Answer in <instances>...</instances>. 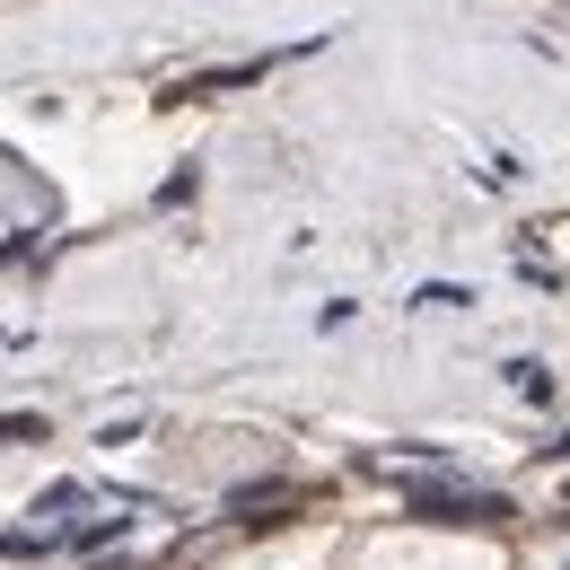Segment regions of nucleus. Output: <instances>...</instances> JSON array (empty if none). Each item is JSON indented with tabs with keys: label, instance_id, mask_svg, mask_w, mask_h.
<instances>
[{
	"label": "nucleus",
	"instance_id": "1",
	"mask_svg": "<svg viewBox=\"0 0 570 570\" xmlns=\"http://www.w3.org/2000/svg\"><path fill=\"white\" fill-rule=\"evenodd\" d=\"M368 570H492V553H439V544H413V553H404V544H386Z\"/></svg>",
	"mask_w": 570,
	"mask_h": 570
},
{
	"label": "nucleus",
	"instance_id": "2",
	"mask_svg": "<svg viewBox=\"0 0 570 570\" xmlns=\"http://www.w3.org/2000/svg\"><path fill=\"white\" fill-rule=\"evenodd\" d=\"M535 570H570V544H562V553H544V562H535Z\"/></svg>",
	"mask_w": 570,
	"mask_h": 570
}]
</instances>
